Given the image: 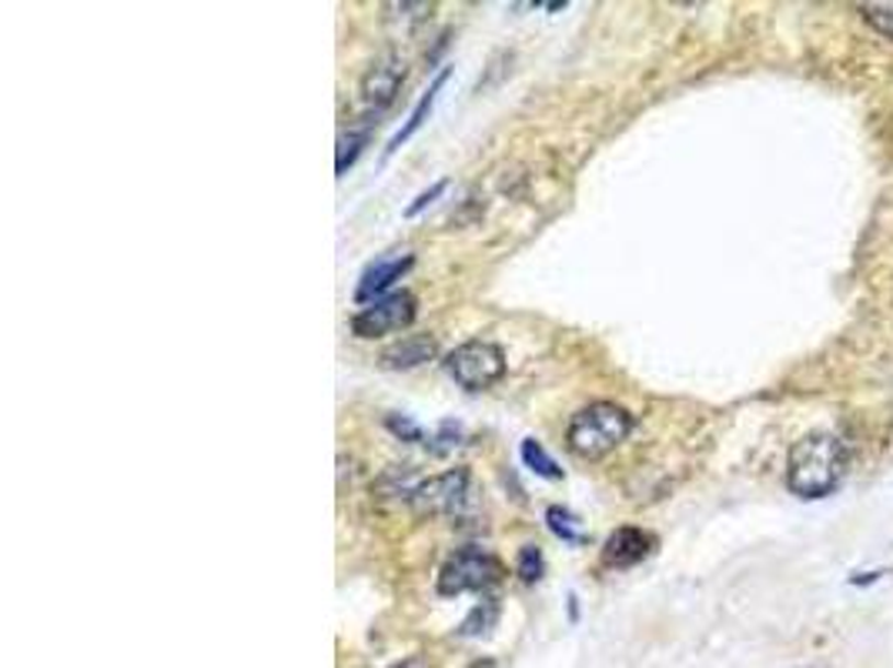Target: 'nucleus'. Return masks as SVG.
I'll use <instances>...</instances> for the list:
<instances>
[{
	"instance_id": "f257e3e1",
	"label": "nucleus",
	"mask_w": 893,
	"mask_h": 668,
	"mask_svg": "<svg viewBox=\"0 0 893 668\" xmlns=\"http://www.w3.org/2000/svg\"><path fill=\"white\" fill-rule=\"evenodd\" d=\"M844 468H847L844 441L831 431H810L790 448L787 485L800 498H823L840 485Z\"/></svg>"
},
{
	"instance_id": "f03ea898",
	"label": "nucleus",
	"mask_w": 893,
	"mask_h": 668,
	"mask_svg": "<svg viewBox=\"0 0 893 668\" xmlns=\"http://www.w3.org/2000/svg\"><path fill=\"white\" fill-rule=\"evenodd\" d=\"M632 431V415L612 401H596V405L572 415L565 428V445L576 458L599 461L612 448H619Z\"/></svg>"
},
{
	"instance_id": "7ed1b4c3",
	"label": "nucleus",
	"mask_w": 893,
	"mask_h": 668,
	"mask_svg": "<svg viewBox=\"0 0 893 668\" xmlns=\"http://www.w3.org/2000/svg\"><path fill=\"white\" fill-rule=\"evenodd\" d=\"M445 371L469 391H485L505 375V355L499 345L476 338V342L459 345L449 358H445Z\"/></svg>"
},
{
	"instance_id": "20e7f679",
	"label": "nucleus",
	"mask_w": 893,
	"mask_h": 668,
	"mask_svg": "<svg viewBox=\"0 0 893 668\" xmlns=\"http://www.w3.org/2000/svg\"><path fill=\"white\" fill-rule=\"evenodd\" d=\"M502 578V565L485 549H459L438 572V591L442 595H462V591H482L492 581Z\"/></svg>"
},
{
	"instance_id": "39448f33",
	"label": "nucleus",
	"mask_w": 893,
	"mask_h": 668,
	"mask_svg": "<svg viewBox=\"0 0 893 668\" xmlns=\"http://www.w3.org/2000/svg\"><path fill=\"white\" fill-rule=\"evenodd\" d=\"M415 321V298L409 291H396L386 295L371 304H365L355 318H352V331L358 338H386V334L405 331Z\"/></svg>"
},
{
	"instance_id": "423d86ee",
	"label": "nucleus",
	"mask_w": 893,
	"mask_h": 668,
	"mask_svg": "<svg viewBox=\"0 0 893 668\" xmlns=\"http://www.w3.org/2000/svg\"><path fill=\"white\" fill-rule=\"evenodd\" d=\"M466 485H469V472H466V468H456V472H445L438 479L419 482L415 488L405 492V498L422 515H445V511L459 508V502L466 498Z\"/></svg>"
},
{
	"instance_id": "0eeeda50",
	"label": "nucleus",
	"mask_w": 893,
	"mask_h": 668,
	"mask_svg": "<svg viewBox=\"0 0 893 668\" xmlns=\"http://www.w3.org/2000/svg\"><path fill=\"white\" fill-rule=\"evenodd\" d=\"M402 81H405V60L396 57V54L378 57L362 78V104H365V111L368 114L386 111L396 101Z\"/></svg>"
},
{
	"instance_id": "6e6552de",
	"label": "nucleus",
	"mask_w": 893,
	"mask_h": 668,
	"mask_svg": "<svg viewBox=\"0 0 893 668\" xmlns=\"http://www.w3.org/2000/svg\"><path fill=\"white\" fill-rule=\"evenodd\" d=\"M412 264H415L412 254H396V257H381V261L368 264V267H365V275H362V281H358V288H355V301H358V304L378 301V298L386 295L396 281H402V275L409 272Z\"/></svg>"
},
{
	"instance_id": "1a4fd4ad",
	"label": "nucleus",
	"mask_w": 893,
	"mask_h": 668,
	"mask_svg": "<svg viewBox=\"0 0 893 668\" xmlns=\"http://www.w3.org/2000/svg\"><path fill=\"white\" fill-rule=\"evenodd\" d=\"M653 552V534L643 528H616L603 545V565L606 568H632Z\"/></svg>"
},
{
	"instance_id": "9d476101",
	"label": "nucleus",
	"mask_w": 893,
	"mask_h": 668,
	"mask_svg": "<svg viewBox=\"0 0 893 668\" xmlns=\"http://www.w3.org/2000/svg\"><path fill=\"white\" fill-rule=\"evenodd\" d=\"M438 355V345L435 338H428V334H409V338H402L399 345L386 348L381 352V365L386 368H419L425 361H432Z\"/></svg>"
},
{
	"instance_id": "9b49d317",
	"label": "nucleus",
	"mask_w": 893,
	"mask_h": 668,
	"mask_svg": "<svg viewBox=\"0 0 893 668\" xmlns=\"http://www.w3.org/2000/svg\"><path fill=\"white\" fill-rule=\"evenodd\" d=\"M445 81H449V71H442V74H438V78L432 81V88H428V91H425V94L419 97V104L412 107V114H409L405 127H402V130H396V138L389 141V148H386V158H389V154H396V151H399V148H402V145H405V141L412 138V134H415V130H419V127L425 124V117L432 114V107H435V97H438V91H442V84H445Z\"/></svg>"
},
{
	"instance_id": "f8f14e48",
	"label": "nucleus",
	"mask_w": 893,
	"mask_h": 668,
	"mask_svg": "<svg viewBox=\"0 0 893 668\" xmlns=\"http://www.w3.org/2000/svg\"><path fill=\"white\" fill-rule=\"evenodd\" d=\"M519 454H523V461H526L529 472H536L539 479H549V482H559V479H562V468L556 464V458H552L539 441L526 438V441L519 445Z\"/></svg>"
},
{
	"instance_id": "ddd939ff",
	"label": "nucleus",
	"mask_w": 893,
	"mask_h": 668,
	"mask_svg": "<svg viewBox=\"0 0 893 668\" xmlns=\"http://www.w3.org/2000/svg\"><path fill=\"white\" fill-rule=\"evenodd\" d=\"M546 521H549L552 534H559V539L569 542V545H580V542L586 539L580 518L572 515V511H565V508H559V505H552V508L546 511Z\"/></svg>"
},
{
	"instance_id": "4468645a",
	"label": "nucleus",
	"mask_w": 893,
	"mask_h": 668,
	"mask_svg": "<svg viewBox=\"0 0 893 668\" xmlns=\"http://www.w3.org/2000/svg\"><path fill=\"white\" fill-rule=\"evenodd\" d=\"M860 18L886 41H893V4H863Z\"/></svg>"
},
{
	"instance_id": "2eb2a0df",
	"label": "nucleus",
	"mask_w": 893,
	"mask_h": 668,
	"mask_svg": "<svg viewBox=\"0 0 893 668\" xmlns=\"http://www.w3.org/2000/svg\"><path fill=\"white\" fill-rule=\"evenodd\" d=\"M516 572L523 575V581H536L542 578V552L536 545H526L516 558Z\"/></svg>"
},
{
	"instance_id": "dca6fc26",
	"label": "nucleus",
	"mask_w": 893,
	"mask_h": 668,
	"mask_svg": "<svg viewBox=\"0 0 893 668\" xmlns=\"http://www.w3.org/2000/svg\"><path fill=\"white\" fill-rule=\"evenodd\" d=\"M362 145H365V130H358V134H348V138H342V145H339V161H335V171H339V174H345V171H348V164L358 158Z\"/></svg>"
},
{
	"instance_id": "f3484780",
	"label": "nucleus",
	"mask_w": 893,
	"mask_h": 668,
	"mask_svg": "<svg viewBox=\"0 0 893 668\" xmlns=\"http://www.w3.org/2000/svg\"><path fill=\"white\" fill-rule=\"evenodd\" d=\"M445 187H449V184H445V181H438V184H432L428 191H422V194H419V197L412 200V205L405 208V218H419V215H422V211H425V208L432 205L435 197H442V194H445Z\"/></svg>"
}]
</instances>
